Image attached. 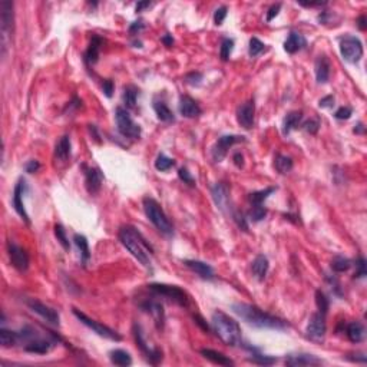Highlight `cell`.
<instances>
[{"instance_id": "f6af8a7d", "label": "cell", "mask_w": 367, "mask_h": 367, "mask_svg": "<svg viewBox=\"0 0 367 367\" xmlns=\"http://www.w3.org/2000/svg\"><path fill=\"white\" fill-rule=\"evenodd\" d=\"M264 49H265V45H264L263 42L260 40V39H257V37H252L251 40H250V49H248V52H250V56L255 57L258 56L261 52H263Z\"/></svg>"}, {"instance_id": "c3c4849f", "label": "cell", "mask_w": 367, "mask_h": 367, "mask_svg": "<svg viewBox=\"0 0 367 367\" xmlns=\"http://www.w3.org/2000/svg\"><path fill=\"white\" fill-rule=\"evenodd\" d=\"M356 267H357V271H356L355 277L356 278H363L366 275V261H365L363 257H359Z\"/></svg>"}, {"instance_id": "277c9868", "label": "cell", "mask_w": 367, "mask_h": 367, "mask_svg": "<svg viewBox=\"0 0 367 367\" xmlns=\"http://www.w3.org/2000/svg\"><path fill=\"white\" fill-rule=\"evenodd\" d=\"M144 209H145V214H147L149 221L155 225V228L158 229L161 234L171 237L174 234L172 224L170 222L168 217L165 215V212L161 208L160 204L152 198H144Z\"/></svg>"}, {"instance_id": "d6986e66", "label": "cell", "mask_w": 367, "mask_h": 367, "mask_svg": "<svg viewBox=\"0 0 367 367\" xmlns=\"http://www.w3.org/2000/svg\"><path fill=\"white\" fill-rule=\"evenodd\" d=\"M24 186H26V183L20 180L19 183L16 184V186H14V192H13V206H14V209H16V212L20 215V217L29 224L30 221H29V215H27V212H26V209H24V205H23V191H24Z\"/></svg>"}, {"instance_id": "83f0119b", "label": "cell", "mask_w": 367, "mask_h": 367, "mask_svg": "<svg viewBox=\"0 0 367 367\" xmlns=\"http://www.w3.org/2000/svg\"><path fill=\"white\" fill-rule=\"evenodd\" d=\"M142 309L151 313V316L154 317V320H155L158 327L164 326V309H162V306H161L160 303H157V301H147V303L142 304Z\"/></svg>"}, {"instance_id": "9f6ffc18", "label": "cell", "mask_w": 367, "mask_h": 367, "mask_svg": "<svg viewBox=\"0 0 367 367\" xmlns=\"http://www.w3.org/2000/svg\"><path fill=\"white\" fill-rule=\"evenodd\" d=\"M145 27V24L142 20H138V22H134L131 26H129V33L131 34H137L138 32H141L142 29Z\"/></svg>"}, {"instance_id": "680465c9", "label": "cell", "mask_w": 367, "mask_h": 367, "mask_svg": "<svg viewBox=\"0 0 367 367\" xmlns=\"http://www.w3.org/2000/svg\"><path fill=\"white\" fill-rule=\"evenodd\" d=\"M319 105H320V108H332L333 105H334V96L329 95V96L323 98V99H320Z\"/></svg>"}, {"instance_id": "b9f144b4", "label": "cell", "mask_w": 367, "mask_h": 367, "mask_svg": "<svg viewBox=\"0 0 367 367\" xmlns=\"http://www.w3.org/2000/svg\"><path fill=\"white\" fill-rule=\"evenodd\" d=\"M232 49H234V40L232 39H224L222 40V43H221V47H219V56L221 59L225 62V60H228L229 56H231V53H232Z\"/></svg>"}, {"instance_id": "03108f58", "label": "cell", "mask_w": 367, "mask_h": 367, "mask_svg": "<svg viewBox=\"0 0 367 367\" xmlns=\"http://www.w3.org/2000/svg\"><path fill=\"white\" fill-rule=\"evenodd\" d=\"M355 132L356 134H363V132H365V126H363V124H357L355 128Z\"/></svg>"}, {"instance_id": "d4e9b609", "label": "cell", "mask_w": 367, "mask_h": 367, "mask_svg": "<svg viewBox=\"0 0 367 367\" xmlns=\"http://www.w3.org/2000/svg\"><path fill=\"white\" fill-rule=\"evenodd\" d=\"M268 268H270L268 260H267V257L263 255V254L257 255V257H255V260H254L251 264L252 274L255 275V277H257L260 281H263L264 278H265V275H267V273H268Z\"/></svg>"}, {"instance_id": "bcb514c9", "label": "cell", "mask_w": 367, "mask_h": 367, "mask_svg": "<svg viewBox=\"0 0 367 367\" xmlns=\"http://www.w3.org/2000/svg\"><path fill=\"white\" fill-rule=\"evenodd\" d=\"M265 215H267V209H265L263 205L251 206V209H250V218H251L252 221L258 222V221H261Z\"/></svg>"}, {"instance_id": "4fadbf2b", "label": "cell", "mask_w": 367, "mask_h": 367, "mask_svg": "<svg viewBox=\"0 0 367 367\" xmlns=\"http://www.w3.org/2000/svg\"><path fill=\"white\" fill-rule=\"evenodd\" d=\"M7 252H9L11 265L16 270H19V271H26L27 270V267H29V255L22 247H19L14 242L9 241L7 242Z\"/></svg>"}, {"instance_id": "9c48e42d", "label": "cell", "mask_w": 367, "mask_h": 367, "mask_svg": "<svg viewBox=\"0 0 367 367\" xmlns=\"http://www.w3.org/2000/svg\"><path fill=\"white\" fill-rule=\"evenodd\" d=\"M149 288L157 293V294H161L164 297H167L168 300H171L174 303L183 306V307H186L189 300H188V296L185 294V291H183L180 287L177 286H167V284H151Z\"/></svg>"}, {"instance_id": "52a82bcc", "label": "cell", "mask_w": 367, "mask_h": 367, "mask_svg": "<svg viewBox=\"0 0 367 367\" xmlns=\"http://www.w3.org/2000/svg\"><path fill=\"white\" fill-rule=\"evenodd\" d=\"M115 118H116V126L118 131L124 135V137L132 138V139H138L141 137V126L137 125L129 112L124 109V108H116L115 112Z\"/></svg>"}, {"instance_id": "8992f818", "label": "cell", "mask_w": 367, "mask_h": 367, "mask_svg": "<svg viewBox=\"0 0 367 367\" xmlns=\"http://www.w3.org/2000/svg\"><path fill=\"white\" fill-rule=\"evenodd\" d=\"M73 314H75V317L78 319V320L82 323V324H85L86 327H89L91 330L96 333L98 336H101V337H105V339H108V340H112V342H121L122 340V337H121V334H118V333L112 330V329H109L108 326H105V324H101L99 321L93 320L91 317H88L85 313H82L79 310L73 309Z\"/></svg>"}, {"instance_id": "ee69618b", "label": "cell", "mask_w": 367, "mask_h": 367, "mask_svg": "<svg viewBox=\"0 0 367 367\" xmlns=\"http://www.w3.org/2000/svg\"><path fill=\"white\" fill-rule=\"evenodd\" d=\"M248 360L251 363H254V365H260V366H270V365H274L275 362H277L274 357L263 355H252V357H250Z\"/></svg>"}, {"instance_id": "ab89813d", "label": "cell", "mask_w": 367, "mask_h": 367, "mask_svg": "<svg viewBox=\"0 0 367 367\" xmlns=\"http://www.w3.org/2000/svg\"><path fill=\"white\" fill-rule=\"evenodd\" d=\"M174 165H175V161L171 160V158H168V157L164 155V154H160L157 161H155V168L161 172L170 171Z\"/></svg>"}, {"instance_id": "7dc6e473", "label": "cell", "mask_w": 367, "mask_h": 367, "mask_svg": "<svg viewBox=\"0 0 367 367\" xmlns=\"http://www.w3.org/2000/svg\"><path fill=\"white\" fill-rule=\"evenodd\" d=\"M227 13H228V9H227V6H221V7H218L215 13H214V22L215 24H221V23L225 20V17H227Z\"/></svg>"}, {"instance_id": "44dd1931", "label": "cell", "mask_w": 367, "mask_h": 367, "mask_svg": "<svg viewBox=\"0 0 367 367\" xmlns=\"http://www.w3.org/2000/svg\"><path fill=\"white\" fill-rule=\"evenodd\" d=\"M321 363L320 359L313 355H290L286 359L287 366H316Z\"/></svg>"}, {"instance_id": "db71d44e", "label": "cell", "mask_w": 367, "mask_h": 367, "mask_svg": "<svg viewBox=\"0 0 367 367\" xmlns=\"http://www.w3.org/2000/svg\"><path fill=\"white\" fill-rule=\"evenodd\" d=\"M102 91H103V93L108 96V98H111V96H112V92H114V82H112L111 79L103 80Z\"/></svg>"}, {"instance_id": "d6a6232c", "label": "cell", "mask_w": 367, "mask_h": 367, "mask_svg": "<svg viewBox=\"0 0 367 367\" xmlns=\"http://www.w3.org/2000/svg\"><path fill=\"white\" fill-rule=\"evenodd\" d=\"M301 119H303V114L301 112H290V114H287V116L284 118V124H283V132L284 134H290L293 129H296L298 128L300 125V122H301Z\"/></svg>"}, {"instance_id": "5bb4252c", "label": "cell", "mask_w": 367, "mask_h": 367, "mask_svg": "<svg viewBox=\"0 0 367 367\" xmlns=\"http://www.w3.org/2000/svg\"><path fill=\"white\" fill-rule=\"evenodd\" d=\"M27 307L32 310L33 313L39 314L42 319H45L46 321H49L50 324H59V313L56 310H53L52 307L46 306L43 303H40L39 300H34V298H29L26 301Z\"/></svg>"}, {"instance_id": "2e32d148", "label": "cell", "mask_w": 367, "mask_h": 367, "mask_svg": "<svg viewBox=\"0 0 367 367\" xmlns=\"http://www.w3.org/2000/svg\"><path fill=\"white\" fill-rule=\"evenodd\" d=\"M254 114H255V105L254 101H247L241 103L237 109V121L244 129H251L254 125Z\"/></svg>"}, {"instance_id": "816d5d0a", "label": "cell", "mask_w": 367, "mask_h": 367, "mask_svg": "<svg viewBox=\"0 0 367 367\" xmlns=\"http://www.w3.org/2000/svg\"><path fill=\"white\" fill-rule=\"evenodd\" d=\"M178 175H180V178H181L185 184H188V185H195L194 177L191 175V172L188 171L186 168H181V170L178 171Z\"/></svg>"}, {"instance_id": "7bdbcfd3", "label": "cell", "mask_w": 367, "mask_h": 367, "mask_svg": "<svg viewBox=\"0 0 367 367\" xmlns=\"http://www.w3.org/2000/svg\"><path fill=\"white\" fill-rule=\"evenodd\" d=\"M55 235H56L57 241L60 242V245H62L66 251H69V250H70V244H69L68 237H66V231H65V228H63L62 225H59V224L55 225Z\"/></svg>"}, {"instance_id": "603a6c76", "label": "cell", "mask_w": 367, "mask_h": 367, "mask_svg": "<svg viewBox=\"0 0 367 367\" xmlns=\"http://www.w3.org/2000/svg\"><path fill=\"white\" fill-rule=\"evenodd\" d=\"M306 45H307V40L303 34L297 33V32H290L287 40L284 42V50L287 53L293 55L298 50H301L303 47H306Z\"/></svg>"}, {"instance_id": "836d02e7", "label": "cell", "mask_w": 367, "mask_h": 367, "mask_svg": "<svg viewBox=\"0 0 367 367\" xmlns=\"http://www.w3.org/2000/svg\"><path fill=\"white\" fill-rule=\"evenodd\" d=\"M109 357H111V362L116 366L125 367L132 365V357L125 350H114V352H111Z\"/></svg>"}, {"instance_id": "60d3db41", "label": "cell", "mask_w": 367, "mask_h": 367, "mask_svg": "<svg viewBox=\"0 0 367 367\" xmlns=\"http://www.w3.org/2000/svg\"><path fill=\"white\" fill-rule=\"evenodd\" d=\"M316 304H317L319 313L326 316V313L329 311V307H330V303H329L327 296H326L321 290H317V291H316Z\"/></svg>"}, {"instance_id": "ffe728a7", "label": "cell", "mask_w": 367, "mask_h": 367, "mask_svg": "<svg viewBox=\"0 0 367 367\" xmlns=\"http://www.w3.org/2000/svg\"><path fill=\"white\" fill-rule=\"evenodd\" d=\"M314 69H316V79L319 83H327L329 78H330V60L329 57L321 55L316 59L314 63Z\"/></svg>"}, {"instance_id": "1f68e13d", "label": "cell", "mask_w": 367, "mask_h": 367, "mask_svg": "<svg viewBox=\"0 0 367 367\" xmlns=\"http://www.w3.org/2000/svg\"><path fill=\"white\" fill-rule=\"evenodd\" d=\"M73 241L78 247V250L80 251V258H82V263L86 264L91 258V251H89V242L86 240V237L80 235V234H76L73 237Z\"/></svg>"}, {"instance_id": "f546056e", "label": "cell", "mask_w": 367, "mask_h": 367, "mask_svg": "<svg viewBox=\"0 0 367 367\" xmlns=\"http://www.w3.org/2000/svg\"><path fill=\"white\" fill-rule=\"evenodd\" d=\"M201 355L204 356L205 359H208L209 362L215 363V365H221V366H232L234 362L228 359L227 356H224L219 352H215V350H211V349H204L201 350Z\"/></svg>"}, {"instance_id": "74e56055", "label": "cell", "mask_w": 367, "mask_h": 367, "mask_svg": "<svg viewBox=\"0 0 367 367\" xmlns=\"http://www.w3.org/2000/svg\"><path fill=\"white\" fill-rule=\"evenodd\" d=\"M352 265H353L352 261H350L349 258H346V257H342V255L334 257L332 261L333 271H336V273H344V271H347Z\"/></svg>"}, {"instance_id": "3957f363", "label": "cell", "mask_w": 367, "mask_h": 367, "mask_svg": "<svg viewBox=\"0 0 367 367\" xmlns=\"http://www.w3.org/2000/svg\"><path fill=\"white\" fill-rule=\"evenodd\" d=\"M212 330L219 340L227 346L235 347L241 344V327L237 321L222 311H215L211 317Z\"/></svg>"}, {"instance_id": "681fc988", "label": "cell", "mask_w": 367, "mask_h": 367, "mask_svg": "<svg viewBox=\"0 0 367 367\" xmlns=\"http://www.w3.org/2000/svg\"><path fill=\"white\" fill-rule=\"evenodd\" d=\"M185 80H186V83H189L192 86H198L202 80V75L199 72H192V73H188L185 76Z\"/></svg>"}, {"instance_id": "f907efd6", "label": "cell", "mask_w": 367, "mask_h": 367, "mask_svg": "<svg viewBox=\"0 0 367 367\" xmlns=\"http://www.w3.org/2000/svg\"><path fill=\"white\" fill-rule=\"evenodd\" d=\"M352 114H353V111H352L350 106H342V108H339V109L336 111L334 116H336L337 119H349V118L352 116Z\"/></svg>"}, {"instance_id": "e7e4bbea", "label": "cell", "mask_w": 367, "mask_h": 367, "mask_svg": "<svg viewBox=\"0 0 367 367\" xmlns=\"http://www.w3.org/2000/svg\"><path fill=\"white\" fill-rule=\"evenodd\" d=\"M149 6H151V3H149V1H141V3H138L137 4V11H142V9L149 7Z\"/></svg>"}, {"instance_id": "4dcf8cb0", "label": "cell", "mask_w": 367, "mask_h": 367, "mask_svg": "<svg viewBox=\"0 0 367 367\" xmlns=\"http://www.w3.org/2000/svg\"><path fill=\"white\" fill-rule=\"evenodd\" d=\"M154 111L158 116V119L162 122H174V119H175L172 111L164 101H155L154 102Z\"/></svg>"}, {"instance_id": "5b68a950", "label": "cell", "mask_w": 367, "mask_h": 367, "mask_svg": "<svg viewBox=\"0 0 367 367\" xmlns=\"http://www.w3.org/2000/svg\"><path fill=\"white\" fill-rule=\"evenodd\" d=\"M0 30H1V55H6L9 47V40L13 32V3L9 0H3L0 3Z\"/></svg>"}, {"instance_id": "9a60e30c", "label": "cell", "mask_w": 367, "mask_h": 367, "mask_svg": "<svg viewBox=\"0 0 367 367\" xmlns=\"http://www.w3.org/2000/svg\"><path fill=\"white\" fill-rule=\"evenodd\" d=\"M56 343V337L52 336L50 339H43L36 336L30 342L24 344V350L29 353H34V355H46L52 350V347Z\"/></svg>"}, {"instance_id": "7a4b0ae2", "label": "cell", "mask_w": 367, "mask_h": 367, "mask_svg": "<svg viewBox=\"0 0 367 367\" xmlns=\"http://www.w3.org/2000/svg\"><path fill=\"white\" fill-rule=\"evenodd\" d=\"M119 240L124 244L126 250L131 252L142 265H145V267L151 265L152 250L137 228H134L132 225H124L119 229Z\"/></svg>"}, {"instance_id": "8d00e7d4", "label": "cell", "mask_w": 367, "mask_h": 367, "mask_svg": "<svg viewBox=\"0 0 367 367\" xmlns=\"http://www.w3.org/2000/svg\"><path fill=\"white\" fill-rule=\"evenodd\" d=\"M274 165L275 170L280 174H287L293 170V160L290 157H286V155H277Z\"/></svg>"}, {"instance_id": "7402d4cb", "label": "cell", "mask_w": 367, "mask_h": 367, "mask_svg": "<svg viewBox=\"0 0 367 367\" xmlns=\"http://www.w3.org/2000/svg\"><path fill=\"white\" fill-rule=\"evenodd\" d=\"M180 114L184 118H196L201 115V108L189 96H181L180 99Z\"/></svg>"}, {"instance_id": "d590c367", "label": "cell", "mask_w": 367, "mask_h": 367, "mask_svg": "<svg viewBox=\"0 0 367 367\" xmlns=\"http://www.w3.org/2000/svg\"><path fill=\"white\" fill-rule=\"evenodd\" d=\"M275 189L277 188H274V186H270V188H265L263 191H257V192L250 194V202H251V205H263L264 201L273 194Z\"/></svg>"}, {"instance_id": "f5cc1de1", "label": "cell", "mask_w": 367, "mask_h": 367, "mask_svg": "<svg viewBox=\"0 0 367 367\" xmlns=\"http://www.w3.org/2000/svg\"><path fill=\"white\" fill-rule=\"evenodd\" d=\"M319 122L317 121H314V119H310V121H307L306 124H304V129L309 132V134H311V135H314V134H317V131H319Z\"/></svg>"}, {"instance_id": "6125c7cd", "label": "cell", "mask_w": 367, "mask_h": 367, "mask_svg": "<svg viewBox=\"0 0 367 367\" xmlns=\"http://www.w3.org/2000/svg\"><path fill=\"white\" fill-rule=\"evenodd\" d=\"M357 24H359V27H360L362 30H365V29H366V16H360L359 20H357Z\"/></svg>"}, {"instance_id": "7c38bea8", "label": "cell", "mask_w": 367, "mask_h": 367, "mask_svg": "<svg viewBox=\"0 0 367 367\" xmlns=\"http://www.w3.org/2000/svg\"><path fill=\"white\" fill-rule=\"evenodd\" d=\"M245 141L244 137H238V135H225V137H221L217 141V144L214 145V148L211 151V155H212V160L215 162H221V161L225 158L228 149L234 145V144H238Z\"/></svg>"}, {"instance_id": "6f0895ef", "label": "cell", "mask_w": 367, "mask_h": 367, "mask_svg": "<svg viewBox=\"0 0 367 367\" xmlns=\"http://www.w3.org/2000/svg\"><path fill=\"white\" fill-rule=\"evenodd\" d=\"M24 168H26V172H29V174H33V172H36L37 170H39V168H40V164H39L37 161L32 160V161H29V162L26 164V167H24Z\"/></svg>"}, {"instance_id": "f1b7e54d", "label": "cell", "mask_w": 367, "mask_h": 367, "mask_svg": "<svg viewBox=\"0 0 367 367\" xmlns=\"http://www.w3.org/2000/svg\"><path fill=\"white\" fill-rule=\"evenodd\" d=\"M70 157V138L68 135L62 137L55 147V158L59 161H66Z\"/></svg>"}, {"instance_id": "6da1fadb", "label": "cell", "mask_w": 367, "mask_h": 367, "mask_svg": "<svg viewBox=\"0 0 367 367\" xmlns=\"http://www.w3.org/2000/svg\"><path fill=\"white\" fill-rule=\"evenodd\" d=\"M231 309L234 310L235 314H238L244 321H247L248 324L260 327V329H277V330H283L288 327L286 321L271 316L268 313H265L264 310L258 309L257 306L252 304H247V303H235L231 306Z\"/></svg>"}, {"instance_id": "91938a15", "label": "cell", "mask_w": 367, "mask_h": 367, "mask_svg": "<svg viewBox=\"0 0 367 367\" xmlns=\"http://www.w3.org/2000/svg\"><path fill=\"white\" fill-rule=\"evenodd\" d=\"M234 164L241 168L242 165H244V157L241 155V152H237V154H234Z\"/></svg>"}, {"instance_id": "be15d7a7", "label": "cell", "mask_w": 367, "mask_h": 367, "mask_svg": "<svg viewBox=\"0 0 367 367\" xmlns=\"http://www.w3.org/2000/svg\"><path fill=\"white\" fill-rule=\"evenodd\" d=\"M162 42H164V43H165L167 46H172V43H174V39H172L170 34H165V36L162 37Z\"/></svg>"}, {"instance_id": "ac0fdd59", "label": "cell", "mask_w": 367, "mask_h": 367, "mask_svg": "<svg viewBox=\"0 0 367 367\" xmlns=\"http://www.w3.org/2000/svg\"><path fill=\"white\" fill-rule=\"evenodd\" d=\"M103 175L99 168H88L85 172V183L89 194H96L102 186Z\"/></svg>"}, {"instance_id": "e575fe53", "label": "cell", "mask_w": 367, "mask_h": 367, "mask_svg": "<svg viewBox=\"0 0 367 367\" xmlns=\"http://www.w3.org/2000/svg\"><path fill=\"white\" fill-rule=\"evenodd\" d=\"M0 343L3 347H11L19 343V333L0 329Z\"/></svg>"}, {"instance_id": "4316f807", "label": "cell", "mask_w": 367, "mask_h": 367, "mask_svg": "<svg viewBox=\"0 0 367 367\" xmlns=\"http://www.w3.org/2000/svg\"><path fill=\"white\" fill-rule=\"evenodd\" d=\"M366 336V330L365 326L360 321H353L347 326V337L350 342L353 343H362L365 340Z\"/></svg>"}, {"instance_id": "cb8c5ba5", "label": "cell", "mask_w": 367, "mask_h": 367, "mask_svg": "<svg viewBox=\"0 0 367 367\" xmlns=\"http://www.w3.org/2000/svg\"><path fill=\"white\" fill-rule=\"evenodd\" d=\"M185 265L188 268H191L194 273H196V274L199 275L201 278H204V280H212L214 278V270H212L211 265H208L206 263L196 261V260H186Z\"/></svg>"}, {"instance_id": "484cf974", "label": "cell", "mask_w": 367, "mask_h": 367, "mask_svg": "<svg viewBox=\"0 0 367 367\" xmlns=\"http://www.w3.org/2000/svg\"><path fill=\"white\" fill-rule=\"evenodd\" d=\"M101 46H102V39L99 36H93L91 43H89V47H88V50L85 53V62L88 65H93V63L98 62Z\"/></svg>"}, {"instance_id": "f35d334b", "label": "cell", "mask_w": 367, "mask_h": 367, "mask_svg": "<svg viewBox=\"0 0 367 367\" xmlns=\"http://www.w3.org/2000/svg\"><path fill=\"white\" fill-rule=\"evenodd\" d=\"M138 98V91L134 86H126L124 89V95H122V99L124 103L126 105V108H135V103H137Z\"/></svg>"}, {"instance_id": "ba28073f", "label": "cell", "mask_w": 367, "mask_h": 367, "mask_svg": "<svg viewBox=\"0 0 367 367\" xmlns=\"http://www.w3.org/2000/svg\"><path fill=\"white\" fill-rule=\"evenodd\" d=\"M340 52L347 62L357 63L363 56V45L356 36H344L340 40Z\"/></svg>"}, {"instance_id": "30bf717a", "label": "cell", "mask_w": 367, "mask_h": 367, "mask_svg": "<svg viewBox=\"0 0 367 367\" xmlns=\"http://www.w3.org/2000/svg\"><path fill=\"white\" fill-rule=\"evenodd\" d=\"M211 194L214 198V202L218 206L219 211H222L224 214L232 215V209H231V199H229V189L225 184L218 183L212 186Z\"/></svg>"}, {"instance_id": "11a10c76", "label": "cell", "mask_w": 367, "mask_h": 367, "mask_svg": "<svg viewBox=\"0 0 367 367\" xmlns=\"http://www.w3.org/2000/svg\"><path fill=\"white\" fill-rule=\"evenodd\" d=\"M280 9H281V4L280 3H277V4H273L270 9H268V13H267V22H271L273 19H274L275 16L278 14V11H280Z\"/></svg>"}, {"instance_id": "8fae6325", "label": "cell", "mask_w": 367, "mask_h": 367, "mask_svg": "<svg viewBox=\"0 0 367 367\" xmlns=\"http://www.w3.org/2000/svg\"><path fill=\"white\" fill-rule=\"evenodd\" d=\"M326 330H327V326H326L324 314L321 313L311 314L309 323H307V329H306V333L310 339L314 342H321L326 336Z\"/></svg>"}, {"instance_id": "e0dca14e", "label": "cell", "mask_w": 367, "mask_h": 367, "mask_svg": "<svg viewBox=\"0 0 367 367\" xmlns=\"http://www.w3.org/2000/svg\"><path fill=\"white\" fill-rule=\"evenodd\" d=\"M134 336H135V340H137L138 346L141 347V350L145 353V356L148 357V360L152 363V365H158L161 360H162V353L157 349H149L147 346V342L144 340V336H142V332H141V327L139 326H134Z\"/></svg>"}, {"instance_id": "94428289", "label": "cell", "mask_w": 367, "mask_h": 367, "mask_svg": "<svg viewBox=\"0 0 367 367\" xmlns=\"http://www.w3.org/2000/svg\"><path fill=\"white\" fill-rule=\"evenodd\" d=\"M194 320H195V323H196V324H199V326H201V327H202L205 332L209 330V327L206 326V323H204V319H201L199 316H194Z\"/></svg>"}]
</instances>
